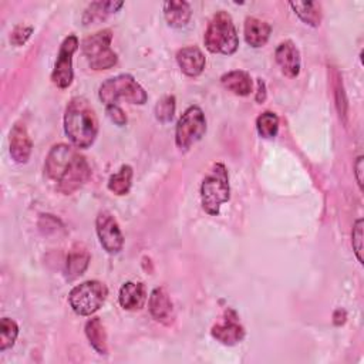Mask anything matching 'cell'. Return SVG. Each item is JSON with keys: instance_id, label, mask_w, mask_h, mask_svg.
I'll list each match as a JSON object with an SVG mask.
<instances>
[{"instance_id": "cell-1", "label": "cell", "mask_w": 364, "mask_h": 364, "mask_svg": "<svg viewBox=\"0 0 364 364\" xmlns=\"http://www.w3.org/2000/svg\"><path fill=\"white\" fill-rule=\"evenodd\" d=\"M48 178L57 182V189L64 195L78 191L91 176L87 159L67 144L54 145L44 164Z\"/></svg>"}, {"instance_id": "cell-2", "label": "cell", "mask_w": 364, "mask_h": 364, "mask_svg": "<svg viewBox=\"0 0 364 364\" xmlns=\"http://www.w3.org/2000/svg\"><path fill=\"white\" fill-rule=\"evenodd\" d=\"M64 131L77 148H88L98 134V119L94 108L82 97H74L65 107Z\"/></svg>"}, {"instance_id": "cell-3", "label": "cell", "mask_w": 364, "mask_h": 364, "mask_svg": "<svg viewBox=\"0 0 364 364\" xmlns=\"http://www.w3.org/2000/svg\"><path fill=\"white\" fill-rule=\"evenodd\" d=\"M203 43L205 47L215 54L229 55L237 50L239 38L229 13L220 10L213 14L208 23Z\"/></svg>"}, {"instance_id": "cell-4", "label": "cell", "mask_w": 364, "mask_h": 364, "mask_svg": "<svg viewBox=\"0 0 364 364\" xmlns=\"http://www.w3.org/2000/svg\"><path fill=\"white\" fill-rule=\"evenodd\" d=\"M230 198L229 175L228 169L222 162L212 166L210 172L203 178L200 185V202L206 213L216 216L219 215L220 205L228 202Z\"/></svg>"}, {"instance_id": "cell-5", "label": "cell", "mask_w": 364, "mask_h": 364, "mask_svg": "<svg viewBox=\"0 0 364 364\" xmlns=\"http://www.w3.org/2000/svg\"><path fill=\"white\" fill-rule=\"evenodd\" d=\"M98 97L105 105L117 104L119 100L131 104H145L148 98L144 88L129 74H119L105 80L100 85Z\"/></svg>"}, {"instance_id": "cell-6", "label": "cell", "mask_w": 364, "mask_h": 364, "mask_svg": "<svg viewBox=\"0 0 364 364\" xmlns=\"http://www.w3.org/2000/svg\"><path fill=\"white\" fill-rule=\"evenodd\" d=\"M111 40L112 33L108 28L100 30L82 40L81 50L92 70H108L117 64L118 57L111 50Z\"/></svg>"}, {"instance_id": "cell-7", "label": "cell", "mask_w": 364, "mask_h": 364, "mask_svg": "<svg viewBox=\"0 0 364 364\" xmlns=\"http://www.w3.org/2000/svg\"><path fill=\"white\" fill-rule=\"evenodd\" d=\"M108 289L102 282L87 280L71 289L68 303L71 309L80 316H91L105 301Z\"/></svg>"}, {"instance_id": "cell-8", "label": "cell", "mask_w": 364, "mask_h": 364, "mask_svg": "<svg viewBox=\"0 0 364 364\" xmlns=\"http://www.w3.org/2000/svg\"><path fill=\"white\" fill-rule=\"evenodd\" d=\"M206 132V119L203 111L192 105L185 109V112L178 119L175 128V142L179 149H189L195 142H198Z\"/></svg>"}, {"instance_id": "cell-9", "label": "cell", "mask_w": 364, "mask_h": 364, "mask_svg": "<svg viewBox=\"0 0 364 364\" xmlns=\"http://www.w3.org/2000/svg\"><path fill=\"white\" fill-rule=\"evenodd\" d=\"M78 47V38L74 34H70L61 43L54 70L51 73V81L58 88H67L73 82V54Z\"/></svg>"}, {"instance_id": "cell-10", "label": "cell", "mask_w": 364, "mask_h": 364, "mask_svg": "<svg viewBox=\"0 0 364 364\" xmlns=\"http://www.w3.org/2000/svg\"><path fill=\"white\" fill-rule=\"evenodd\" d=\"M95 228H97V235L100 239L101 246L111 255L118 253L122 246H124V236L122 232L115 220V218L104 210L100 212L97 219H95Z\"/></svg>"}, {"instance_id": "cell-11", "label": "cell", "mask_w": 364, "mask_h": 364, "mask_svg": "<svg viewBox=\"0 0 364 364\" xmlns=\"http://www.w3.org/2000/svg\"><path fill=\"white\" fill-rule=\"evenodd\" d=\"M210 334L213 338L225 346H235L243 340L245 328L239 323L236 311L233 309H226L222 321L216 323L212 327Z\"/></svg>"}, {"instance_id": "cell-12", "label": "cell", "mask_w": 364, "mask_h": 364, "mask_svg": "<svg viewBox=\"0 0 364 364\" xmlns=\"http://www.w3.org/2000/svg\"><path fill=\"white\" fill-rule=\"evenodd\" d=\"M151 316L162 324L169 326L173 321V304L164 287H155L148 300Z\"/></svg>"}, {"instance_id": "cell-13", "label": "cell", "mask_w": 364, "mask_h": 364, "mask_svg": "<svg viewBox=\"0 0 364 364\" xmlns=\"http://www.w3.org/2000/svg\"><path fill=\"white\" fill-rule=\"evenodd\" d=\"M276 61L286 77L294 78L300 73V54L291 41H283L277 46L274 53Z\"/></svg>"}, {"instance_id": "cell-14", "label": "cell", "mask_w": 364, "mask_h": 364, "mask_svg": "<svg viewBox=\"0 0 364 364\" xmlns=\"http://www.w3.org/2000/svg\"><path fill=\"white\" fill-rule=\"evenodd\" d=\"M9 144H10V155L16 162L24 164L28 161L31 154V139L23 124L20 122L14 124V127L10 131Z\"/></svg>"}, {"instance_id": "cell-15", "label": "cell", "mask_w": 364, "mask_h": 364, "mask_svg": "<svg viewBox=\"0 0 364 364\" xmlns=\"http://www.w3.org/2000/svg\"><path fill=\"white\" fill-rule=\"evenodd\" d=\"M176 61L183 74L189 77L199 75L205 68V55L196 46H188L176 53Z\"/></svg>"}, {"instance_id": "cell-16", "label": "cell", "mask_w": 364, "mask_h": 364, "mask_svg": "<svg viewBox=\"0 0 364 364\" xmlns=\"http://www.w3.org/2000/svg\"><path fill=\"white\" fill-rule=\"evenodd\" d=\"M146 299V289L141 282H127L119 289L118 300L125 310H141L145 306Z\"/></svg>"}, {"instance_id": "cell-17", "label": "cell", "mask_w": 364, "mask_h": 364, "mask_svg": "<svg viewBox=\"0 0 364 364\" xmlns=\"http://www.w3.org/2000/svg\"><path fill=\"white\" fill-rule=\"evenodd\" d=\"M270 31V24L257 17H247L245 20V40L249 46L255 48L262 47L267 43Z\"/></svg>"}, {"instance_id": "cell-18", "label": "cell", "mask_w": 364, "mask_h": 364, "mask_svg": "<svg viewBox=\"0 0 364 364\" xmlns=\"http://www.w3.org/2000/svg\"><path fill=\"white\" fill-rule=\"evenodd\" d=\"M220 82L228 91L240 97L249 95L253 87L250 75L242 70H233V71L225 73L220 77Z\"/></svg>"}, {"instance_id": "cell-19", "label": "cell", "mask_w": 364, "mask_h": 364, "mask_svg": "<svg viewBox=\"0 0 364 364\" xmlns=\"http://www.w3.org/2000/svg\"><path fill=\"white\" fill-rule=\"evenodd\" d=\"M88 263H90L88 250L81 245L73 246L71 250L68 252L67 263H65L67 277L68 279H75V277L81 276L85 272V269L88 267Z\"/></svg>"}, {"instance_id": "cell-20", "label": "cell", "mask_w": 364, "mask_h": 364, "mask_svg": "<svg viewBox=\"0 0 364 364\" xmlns=\"http://www.w3.org/2000/svg\"><path fill=\"white\" fill-rule=\"evenodd\" d=\"M191 6L188 1H166L164 3V16L171 27H183L191 18Z\"/></svg>"}, {"instance_id": "cell-21", "label": "cell", "mask_w": 364, "mask_h": 364, "mask_svg": "<svg viewBox=\"0 0 364 364\" xmlns=\"http://www.w3.org/2000/svg\"><path fill=\"white\" fill-rule=\"evenodd\" d=\"M85 334L90 344L98 354H107L108 351L107 333L100 317H92L85 323Z\"/></svg>"}, {"instance_id": "cell-22", "label": "cell", "mask_w": 364, "mask_h": 364, "mask_svg": "<svg viewBox=\"0 0 364 364\" xmlns=\"http://www.w3.org/2000/svg\"><path fill=\"white\" fill-rule=\"evenodd\" d=\"M122 6V1H94L87 7L82 16V23L87 26L94 21H101L107 18L109 14L115 13Z\"/></svg>"}, {"instance_id": "cell-23", "label": "cell", "mask_w": 364, "mask_h": 364, "mask_svg": "<svg viewBox=\"0 0 364 364\" xmlns=\"http://www.w3.org/2000/svg\"><path fill=\"white\" fill-rule=\"evenodd\" d=\"M290 7L300 17L301 21L311 27H317L321 21L320 4L316 1H291Z\"/></svg>"}, {"instance_id": "cell-24", "label": "cell", "mask_w": 364, "mask_h": 364, "mask_svg": "<svg viewBox=\"0 0 364 364\" xmlns=\"http://www.w3.org/2000/svg\"><path fill=\"white\" fill-rule=\"evenodd\" d=\"M132 183V168L129 165H122L118 172L112 173L108 179V189L118 195H127Z\"/></svg>"}, {"instance_id": "cell-25", "label": "cell", "mask_w": 364, "mask_h": 364, "mask_svg": "<svg viewBox=\"0 0 364 364\" xmlns=\"http://www.w3.org/2000/svg\"><path fill=\"white\" fill-rule=\"evenodd\" d=\"M256 129L262 138L270 139L277 135L279 131V118L272 111L262 112L256 119Z\"/></svg>"}, {"instance_id": "cell-26", "label": "cell", "mask_w": 364, "mask_h": 364, "mask_svg": "<svg viewBox=\"0 0 364 364\" xmlns=\"http://www.w3.org/2000/svg\"><path fill=\"white\" fill-rule=\"evenodd\" d=\"M18 334V326L14 320L3 317L0 321V351L10 348Z\"/></svg>"}, {"instance_id": "cell-27", "label": "cell", "mask_w": 364, "mask_h": 364, "mask_svg": "<svg viewBox=\"0 0 364 364\" xmlns=\"http://www.w3.org/2000/svg\"><path fill=\"white\" fill-rule=\"evenodd\" d=\"M175 114V97L165 95L155 105V117L161 122H169Z\"/></svg>"}, {"instance_id": "cell-28", "label": "cell", "mask_w": 364, "mask_h": 364, "mask_svg": "<svg viewBox=\"0 0 364 364\" xmlns=\"http://www.w3.org/2000/svg\"><path fill=\"white\" fill-rule=\"evenodd\" d=\"M353 250L360 263H363V219H357L351 232Z\"/></svg>"}, {"instance_id": "cell-29", "label": "cell", "mask_w": 364, "mask_h": 364, "mask_svg": "<svg viewBox=\"0 0 364 364\" xmlns=\"http://www.w3.org/2000/svg\"><path fill=\"white\" fill-rule=\"evenodd\" d=\"M31 33H33V27H31V26L20 24V26H17V27L13 30V33H11V36H10V41H11L14 46H21V44H24V43L28 40V37L31 36Z\"/></svg>"}, {"instance_id": "cell-30", "label": "cell", "mask_w": 364, "mask_h": 364, "mask_svg": "<svg viewBox=\"0 0 364 364\" xmlns=\"http://www.w3.org/2000/svg\"><path fill=\"white\" fill-rule=\"evenodd\" d=\"M107 115L109 117V119L117 124V125H125L127 124V115L122 111L121 107H118L117 104L112 105H107Z\"/></svg>"}, {"instance_id": "cell-31", "label": "cell", "mask_w": 364, "mask_h": 364, "mask_svg": "<svg viewBox=\"0 0 364 364\" xmlns=\"http://www.w3.org/2000/svg\"><path fill=\"white\" fill-rule=\"evenodd\" d=\"M363 156H358L355 164H354V169H355V179L358 182L360 189H363Z\"/></svg>"}, {"instance_id": "cell-32", "label": "cell", "mask_w": 364, "mask_h": 364, "mask_svg": "<svg viewBox=\"0 0 364 364\" xmlns=\"http://www.w3.org/2000/svg\"><path fill=\"white\" fill-rule=\"evenodd\" d=\"M266 100V85L262 78H257V92H256V101L262 104Z\"/></svg>"}, {"instance_id": "cell-33", "label": "cell", "mask_w": 364, "mask_h": 364, "mask_svg": "<svg viewBox=\"0 0 364 364\" xmlns=\"http://www.w3.org/2000/svg\"><path fill=\"white\" fill-rule=\"evenodd\" d=\"M346 318H347V314L343 309H337L333 314V321L336 326H341L346 321Z\"/></svg>"}]
</instances>
